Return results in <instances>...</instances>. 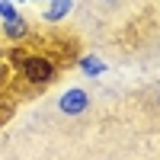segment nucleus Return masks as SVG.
I'll use <instances>...</instances> for the list:
<instances>
[{
	"label": "nucleus",
	"mask_w": 160,
	"mask_h": 160,
	"mask_svg": "<svg viewBox=\"0 0 160 160\" xmlns=\"http://www.w3.org/2000/svg\"><path fill=\"white\" fill-rule=\"evenodd\" d=\"M102 3H112V0H102Z\"/></svg>",
	"instance_id": "6e6552de"
},
{
	"label": "nucleus",
	"mask_w": 160,
	"mask_h": 160,
	"mask_svg": "<svg viewBox=\"0 0 160 160\" xmlns=\"http://www.w3.org/2000/svg\"><path fill=\"white\" fill-rule=\"evenodd\" d=\"M19 74L29 80V83L42 87V83H51L58 77V64L51 61L48 55H22L19 61Z\"/></svg>",
	"instance_id": "f257e3e1"
},
{
	"label": "nucleus",
	"mask_w": 160,
	"mask_h": 160,
	"mask_svg": "<svg viewBox=\"0 0 160 160\" xmlns=\"http://www.w3.org/2000/svg\"><path fill=\"white\" fill-rule=\"evenodd\" d=\"M87 106H90V96H87L83 87H74V90H68L58 99V109L64 115H80V112H87Z\"/></svg>",
	"instance_id": "f03ea898"
},
{
	"label": "nucleus",
	"mask_w": 160,
	"mask_h": 160,
	"mask_svg": "<svg viewBox=\"0 0 160 160\" xmlns=\"http://www.w3.org/2000/svg\"><path fill=\"white\" fill-rule=\"evenodd\" d=\"M0 19L3 22H13V19H19V10L13 0H0Z\"/></svg>",
	"instance_id": "423d86ee"
},
{
	"label": "nucleus",
	"mask_w": 160,
	"mask_h": 160,
	"mask_svg": "<svg viewBox=\"0 0 160 160\" xmlns=\"http://www.w3.org/2000/svg\"><path fill=\"white\" fill-rule=\"evenodd\" d=\"M3 58H7V55H3V45H0V71H3Z\"/></svg>",
	"instance_id": "0eeeda50"
},
{
	"label": "nucleus",
	"mask_w": 160,
	"mask_h": 160,
	"mask_svg": "<svg viewBox=\"0 0 160 160\" xmlns=\"http://www.w3.org/2000/svg\"><path fill=\"white\" fill-rule=\"evenodd\" d=\"M71 7H74V0H48V10L42 16H45V22H61L71 13Z\"/></svg>",
	"instance_id": "7ed1b4c3"
},
{
	"label": "nucleus",
	"mask_w": 160,
	"mask_h": 160,
	"mask_svg": "<svg viewBox=\"0 0 160 160\" xmlns=\"http://www.w3.org/2000/svg\"><path fill=\"white\" fill-rule=\"evenodd\" d=\"M77 64H80V71H83L87 77H99V74H106V61H99L96 55H83Z\"/></svg>",
	"instance_id": "39448f33"
},
{
	"label": "nucleus",
	"mask_w": 160,
	"mask_h": 160,
	"mask_svg": "<svg viewBox=\"0 0 160 160\" xmlns=\"http://www.w3.org/2000/svg\"><path fill=\"white\" fill-rule=\"evenodd\" d=\"M3 35L10 38V42H22V38L29 35V22H26L22 16L13 19V22H3Z\"/></svg>",
	"instance_id": "20e7f679"
},
{
	"label": "nucleus",
	"mask_w": 160,
	"mask_h": 160,
	"mask_svg": "<svg viewBox=\"0 0 160 160\" xmlns=\"http://www.w3.org/2000/svg\"><path fill=\"white\" fill-rule=\"evenodd\" d=\"M157 99H160V96H157Z\"/></svg>",
	"instance_id": "1a4fd4ad"
}]
</instances>
